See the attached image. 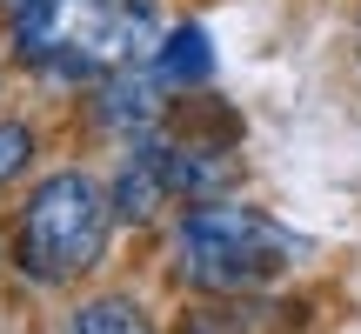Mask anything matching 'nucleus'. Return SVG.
<instances>
[{
    "instance_id": "1",
    "label": "nucleus",
    "mask_w": 361,
    "mask_h": 334,
    "mask_svg": "<svg viewBox=\"0 0 361 334\" xmlns=\"http://www.w3.org/2000/svg\"><path fill=\"white\" fill-rule=\"evenodd\" d=\"M180 261H188V274L201 287L241 295V287H261L288 268V234L255 207L207 194V201H194L180 214Z\"/></svg>"
},
{
    "instance_id": "7",
    "label": "nucleus",
    "mask_w": 361,
    "mask_h": 334,
    "mask_svg": "<svg viewBox=\"0 0 361 334\" xmlns=\"http://www.w3.org/2000/svg\"><path fill=\"white\" fill-rule=\"evenodd\" d=\"M67 334H154V321H147L134 301L101 295V301H80V308L67 314Z\"/></svg>"
},
{
    "instance_id": "9",
    "label": "nucleus",
    "mask_w": 361,
    "mask_h": 334,
    "mask_svg": "<svg viewBox=\"0 0 361 334\" xmlns=\"http://www.w3.org/2000/svg\"><path fill=\"white\" fill-rule=\"evenodd\" d=\"M7 7H27V0H7Z\"/></svg>"
},
{
    "instance_id": "2",
    "label": "nucleus",
    "mask_w": 361,
    "mask_h": 334,
    "mask_svg": "<svg viewBox=\"0 0 361 334\" xmlns=\"http://www.w3.org/2000/svg\"><path fill=\"white\" fill-rule=\"evenodd\" d=\"M107 221H114V201L87 174L40 180L27 214H20V268L34 281H74V274H87L107 247Z\"/></svg>"
},
{
    "instance_id": "6",
    "label": "nucleus",
    "mask_w": 361,
    "mask_h": 334,
    "mask_svg": "<svg viewBox=\"0 0 361 334\" xmlns=\"http://www.w3.org/2000/svg\"><path fill=\"white\" fill-rule=\"evenodd\" d=\"M154 74L168 80V87H201L207 74H214V47H207V27H174L168 40L154 47Z\"/></svg>"
},
{
    "instance_id": "8",
    "label": "nucleus",
    "mask_w": 361,
    "mask_h": 334,
    "mask_svg": "<svg viewBox=\"0 0 361 334\" xmlns=\"http://www.w3.org/2000/svg\"><path fill=\"white\" fill-rule=\"evenodd\" d=\"M27 161H34V134H27L20 120H0V187H7Z\"/></svg>"
},
{
    "instance_id": "5",
    "label": "nucleus",
    "mask_w": 361,
    "mask_h": 334,
    "mask_svg": "<svg viewBox=\"0 0 361 334\" xmlns=\"http://www.w3.org/2000/svg\"><path fill=\"white\" fill-rule=\"evenodd\" d=\"M168 167L154 161V147L147 141H134V161L121 167L114 174V194H107V201H114V214L121 221H154V214H168Z\"/></svg>"
},
{
    "instance_id": "4",
    "label": "nucleus",
    "mask_w": 361,
    "mask_h": 334,
    "mask_svg": "<svg viewBox=\"0 0 361 334\" xmlns=\"http://www.w3.org/2000/svg\"><path fill=\"white\" fill-rule=\"evenodd\" d=\"M161 87L168 80L154 74V67H114V80H107L101 94H94V120H101L107 134H128V141H141V134L161 128Z\"/></svg>"
},
{
    "instance_id": "3",
    "label": "nucleus",
    "mask_w": 361,
    "mask_h": 334,
    "mask_svg": "<svg viewBox=\"0 0 361 334\" xmlns=\"http://www.w3.org/2000/svg\"><path fill=\"white\" fill-rule=\"evenodd\" d=\"M80 47L107 67H134L141 54L161 47V20L147 0H87V20H80Z\"/></svg>"
}]
</instances>
